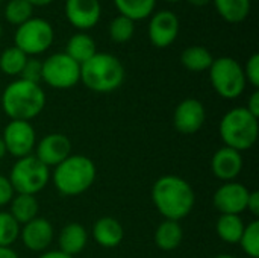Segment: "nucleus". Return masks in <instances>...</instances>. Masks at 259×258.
Returning a JSON list of instances; mask_svg holds the SVG:
<instances>
[{"label": "nucleus", "mask_w": 259, "mask_h": 258, "mask_svg": "<svg viewBox=\"0 0 259 258\" xmlns=\"http://www.w3.org/2000/svg\"><path fill=\"white\" fill-rule=\"evenodd\" d=\"M6 155V148H5V143H3V138L0 135V160Z\"/></svg>", "instance_id": "a19ab883"}, {"label": "nucleus", "mask_w": 259, "mask_h": 258, "mask_svg": "<svg viewBox=\"0 0 259 258\" xmlns=\"http://www.w3.org/2000/svg\"><path fill=\"white\" fill-rule=\"evenodd\" d=\"M0 3H2V0H0Z\"/></svg>", "instance_id": "a18cd8bd"}, {"label": "nucleus", "mask_w": 259, "mask_h": 258, "mask_svg": "<svg viewBox=\"0 0 259 258\" xmlns=\"http://www.w3.org/2000/svg\"><path fill=\"white\" fill-rule=\"evenodd\" d=\"M124 81L121 61L106 52H97L80 65V82L94 93L115 91Z\"/></svg>", "instance_id": "7ed1b4c3"}, {"label": "nucleus", "mask_w": 259, "mask_h": 258, "mask_svg": "<svg viewBox=\"0 0 259 258\" xmlns=\"http://www.w3.org/2000/svg\"><path fill=\"white\" fill-rule=\"evenodd\" d=\"M32 6H47L50 5L53 0H27Z\"/></svg>", "instance_id": "58836bf2"}, {"label": "nucleus", "mask_w": 259, "mask_h": 258, "mask_svg": "<svg viewBox=\"0 0 259 258\" xmlns=\"http://www.w3.org/2000/svg\"><path fill=\"white\" fill-rule=\"evenodd\" d=\"M246 210H247V211H250L255 217H258L259 216V192L258 190H250Z\"/></svg>", "instance_id": "f704fd0d"}, {"label": "nucleus", "mask_w": 259, "mask_h": 258, "mask_svg": "<svg viewBox=\"0 0 259 258\" xmlns=\"http://www.w3.org/2000/svg\"><path fill=\"white\" fill-rule=\"evenodd\" d=\"M65 17L79 30L94 27L102 17L99 0H65Z\"/></svg>", "instance_id": "2eb2a0df"}, {"label": "nucleus", "mask_w": 259, "mask_h": 258, "mask_svg": "<svg viewBox=\"0 0 259 258\" xmlns=\"http://www.w3.org/2000/svg\"><path fill=\"white\" fill-rule=\"evenodd\" d=\"M250 190L235 181H229L222 184L212 198L214 207L220 214H241L246 211L247 207V199H249Z\"/></svg>", "instance_id": "9b49d317"}, {"label": "nucleus", "mask_w": 259, "mask_h": 258, "mask_svg": "<svg viewBox=\"0 0 259 258\" xmlns=\"http://www.w3.org/2000/svg\"><path fill=\"white\" fill-rule=\"evenodd\" d=\"M15 192L9 182V179L3 175H0V207H5L11 202V199L14 198Z\"/></svg>", "instance_id": "72a5a7b5"}, {"label": "nucleus", "mask_w": 259, "mask_h": 258, "mask_svg": "<svg viewBox=\"0 0 259 258\" xmlns=\"http://www.w3.org/2000/svg\"><path fill=\"white\" fill-rule=\"evenodd\" d=\"M240 246L243 252L250 258H259V222L252 220L244 227L243 236L240 239Z\"/></svg>", "instance_id": "7c9ffc66"}, {"label": "nucleus", "mask_w": 259, "mask_h": 258, "mask_svg": "<svg viewBox=\"0 0 259 258\" xmlns=\"http://www.w3.org/2000/svg\"><path fill=\"white\" fill-rule=\"evenodd\" d=\"M152 201L165 220L179 222L187 217L196 204V195L188 181L175 175L158 178L152 187Z\"/></svg>", "instance_id": "f257e3e1"}, {"label": "nucleus", "mask_w": 259, "mask_h": 258, "mask_svg": "<svg viewBox=\"0 0 259 258\" xmlns=\"http://www.w3.org/2000/svg\"><path fill=\"white\" fill-rule=\"evenodd\" d=\"M41 75H42V62L36 58H27V61L20 73V79L29 81L33 84H39Z\"/></svg>", "instance_id": "2f4dec72"}, {"label": "nucleus", "mask_w": 259, "mask_h": 258, "mask_svg": "<svg viewBox=\"0 0 259 258\" xmlns=\"http://www.w3.org/2000/svg\"><path fill=\"white\" fill-rule=\"evenodd\" d=\"M205 119H206V113L203 103L194 97H188L184 99L176 106L173 114V125L181 134L191 135L202 129Z\"/></svg>", "instance_id": "4468645a"}, {"label": "nucleus", "mask_w": 259, "mask_h": 258, "mask_svg": "<svg viewBox=\"0 0 259 258\" xmlns=\"http://www.w3.org/2000/svg\"><path fill=\"white\" fill-rule=\"evenodd\" d=\"M41 81L56 90L73 88L80 81V65L65 52L53 53L42 61Z\"/></svg>", "instance_id": "1a4fd4ad"}, {"label": "nucleus", "mask_w": 259, "mask_h": 258, "mask_svg": "<svg viewBox=\"0 0 259 258\" xmlns=\"http://www.w3.org/2000/svg\"><path fill=\"white\" fill-rule=\"evenodd\" d=\"M97 169L85 155H70L53 170V184L62 196H79L96 181Z\"/></svg>", "instance_id": "20e7f679"}, {"label": "nucleus", "mask_w": 259, "mask_h": 258, "mask_svg": "<svg viewBox=\"0 0 259 258\" xmlns=\"http://www.w3.org/2000/svg\"><path fill=\"white\" fill-rule=\"evenodd\" d=\"M258 119L252 116L246 106L229 109L219 125V134L226 148L238 152L253 148L258 140Z\"/></svg>", "instance_id": "39448f33"}, {"label": "nucleus", "mask_w": 259, "mask_h": 258, "mask_svg": "<svg viewBox=\"0 0 259 258\" xmlns=\"http://www.w3.org/2000/svg\"><path fill=\"white\" fill-rule=\"evenodd\" d=\"M179 35V18L171 11H159L149 21V40L158 49H165Z\"/></svg>", "instance_id": "ddd939ff"}, {"label": "nucleus", "mask_w": 259, "mask_h": 258, "mask_svg": "<svg viewBox=\"0 0 259 258\" xmlns=\"http://www.w3.org/2000/svg\"><path fill=\"white\" fill-rule=\"evenodd\" d=\"M9 204V214L17 220L18 225H24L38 217L39 204L33 195H14Z\"/></svg>", "instance_id": "4be33fe9"}, {"label": "nucleus", "mask_w": 259, "mask_h": 258, "mask_svg": "<svg viewBox=\"0 0 259 258\" xmlns=\"http://www.w3.org/2000/svg\"><path fill=\"white\" fill-rule=\"evenodd\" d=\"M109 36L112 41L115 43H127L135 32V21H132L131 18L124 17V15H117L115 18L111 20L109 23Z\"/></svg>", "instance_id": "c85d7f7f"}, {"label": "nucleus", "mask_w": 259, "mask_h": 258, "mask_svg": "<svg viewBox=\"0 0 259 258\" xmlns=\"http://www.w3.org/2000/svg\"><path fill=\"white\" fill-rule=\"evenodd\" d=\"M114 5L120 15H124L132 21H140L150 17L156 0H114Z\"/></svg>", "instance_id": "a878e982"}, {"label": "nucleus", "mask_w": 259, "mask_h": 258, "mask_svg": "<svg viewBox=\"0 0 259 258\" xmlns=\"http://www.w3.org/2000/svg\"><path fill=\"white\" fill-rule=\"evenodd\" d=\"M46 106V93L39 84L24 79L11 82L2 94V108L11 120L30 122Z\"/></svg>", "instance_id": "f03ea898"}, {"label": "nucleus", "mask_w": 259, "mask_h": 258, "mask_svg": "<svg viewBox=\"0 0 259 258\" xmlns=\"http://www.w3.org/2000/svg\"><path fill=\"white\" fill-rule=\"evenodd\" d=\"M15 195H36L46 189L50 181V169L44 166L33 154L18 158L8 176Z\"/></svg>", "instance_id": "423d86ee"}, {"label": "nucleus", "mask_w": 259, "mask_h": 258, "mask_svg": "<svg viewBox=\"0 0 259 258\" xmlns=\"http://www.w3.org/2000/svg\"><path fill=\"white\" fill-rule=\"evenodd\" d=\"M93 239L94 242L106 249L117 248L124 239L123 225L111 216L100 217L93 225Z\"/></svg>", "instance_id": "a211bd4d"}, {"label": "nucleus", "mask_w": 259, "mask_h": 258, "mask_svg": "<svg viewBox=\"0 0 259 258\" xmlns=\"http://www.w3.org/2000/svg\"><path fill=\"white\" fill-rule=\"evenodd\" d=\"M33 155L49 169L56 167L71 155V143L64 134H47L35 144Z\"/></svg>", "instance_id": "f8f14e48"}, {"label": "nucleus", "mask_w": 259, "mask_h": 258, "mask_svg": "<svg viewBox=\"0 0 259 258\" xmlns=\"http://www.w3.org/2000/svg\"><path fill=\"white\" fill-rule=\"evenodd\" d=\"M20 239L26 249L32 252H44L53 242V227L46 217H35L23 225Z\"/></svg>", "instance_id": "dca6fc26"}, {"label": "nucleus", "mask_w": 259, "mask_h": 258, "mask_svg": "<svg viewBox=\"0 0 259 258\" xmlns=\"http://www.w3.org/2000/svg\"><path fill=\"white\" fill-rule=\"evenodd\" d=\"M209 81L215 93L229 100L240 97L247 84L241 64L231 56H222L212 61L209 67Z\"/></svg>", "instance_id": "0eeeda50"}, {"label": "nucleus", "mask_w": 259, "mask_h": 258, "mask_svg": "<svg viewBox=\"0 0 259 258\" xmlns=\"http://www.w3.org/2000/svg\"><path fill=\"white\" fill-rule=\"evenodd\" d=\"M214 258H237V257H234V255H231V254H219V255H215Z\"/></svg>", "instance_id": "79ce46f5"}, {"label": "nucleus", "mask_w": 259, "mask_h": 258, "mask_svg": "<svg viewBox=\"0 0 259 258\" xmlns=\"http://www.w3.org/2000/svg\"><path fill=\"white\" fill-rule=\"evenodd\" d=\"M246 109H247L252 116H255L256 119H259V91L258 90H255V91L250 94Z\"/></svg>", "instance_id": "c9c22d12"}, {"label": "nucleus", "mask_w": 259, "mask_h": 258, "mask_svg": "<svg viewBox=\"0 0 259 258\" xmlns=\"http://www.w3.org/2000/svg\"><path fill=\"white\" fill-rule=\"evenodd\" d=\"M214 56L206 47L202 46H190L181 53L182 65L190 71H206L209 70Z\"/></svg>", "instance_id": "393cba45"}, {"label": "nucleus", "mask_w": 259, "mask_h": 258, "mask_svg": "<svg viewBox=\"0 0 259 258\" xmlns=\"http://www.w3.org/2000/svg\"><path fill=\"white\" fill-rule=\"evenodd\" d=\"M2 138L6 148V154H11L17 160L32 155V152L35 151L36 134L30 122L11 120L5 126Z\"/></svg>", "instance_id": "9d476101"}, {"label": "nucleus", "mask_w": 259, "mask_h": 258, "mask_svg": "<svg viewBox=\"0 0 259 258\" xmlns=\"http://www.w3.org/2000/svg\"><path fill=\"white\" fill-rule=\"evenodd\" d=\"M219 15L228 23L244 21L252 8V0H212Z\"/></svg>", "instance_id": "5701e85b"}, {"label": "nucleus", "mask_w": 259, "mask_h": 258, "mask_svg": "<svg viewBox=\"0 0 259 258\" xmlns=\"http://www.w3.org/2000/svg\"><path fill=\"white\" fill-rule=\"evenodd\" d=\"M65 53L79 65H82L83 62H87L91 56H94L97 53L96 49V41L93 40V36H90L85 32H77L74 33L65 47Z\"/></svg>", "instance_id": "412c9836"}, {"label": "nucleus", "mask_w": 259, "mask_h": 258, "mask_svg": "<svg viewBox=\"0 0 259 258\" xmlns=\"http://www.w3.org/2000/svg\"><path fill=\"white\" fill-rule=\"evenodd\" d=\"M184 240V230L179 222L164 220L155 231V245L161 251H175Z\"/></svg>", "instance_id": "aec40b11"}, {"label": "nucleus", "mask_w": 259, "mask_h": 258, "mask_svg": "<svg viewBox=\"0 0 259 258\" xmlns=\"http://www.w3.org/2000/svg\"><path fill=\"white\" fill-rule=\"evenodd\" d=\"M244 227L246 225L238 214H220L215 224V233L220 237V240L234 245L240 242Z\"/></svg>", "instance_id": "b1692460"}, {"label": "nucleus", "mask_w": 259, "mask_h": 258, "mask_svg": "<svg viewBox=\"0 0 259 258\" xmlns=\"http://www.w3.org/2000/svg\"><path fill=\"white\" fill-rule=\"evenodd\" d=\"M0 258H18L12 248H0Z\"/></svg>", "instance_id": "4c0bfd02"}, {"label": "nucleus", "mask_w": 259, "mask_h": 258, "mask_svg": "<svg viewBox=\"0 0 259 258\" xmlns=\"http://www.w3.org/2000/svg\"><path fill=\"white\" fill-rule=\"evenodd\" d=\"M27 58L29 56L18 47H8L0 55V70L8 76H20Z\"/></svg>", "instance_id": "bb28decb"}, {"label": "nucleus", "mask_w": 259, "mask_h": 258, "mask_svg": "<svg viewBox=\"0 0 259 258\" xmlns=\"http://www.w3.org/2000/svg\"><path fill=\"white\" fill-rule=\"evenodd\" d=\"M39 258H73V257H70V255L64 254L62 251L56 249V251H47V252L41 254V257Z\"/></svg>", "instance_id": "e433bc0d"}, {"label": "nucleus", "mask_w": 259, "mask_h": 258, "mask_svg": "<svg viewBox=\"0 0 259 258\" xmlns=\"http://www.w3.org/2000/svg\"><path fill=\"white\" fill-rule=\"evenodd\" d=\"M87 243H88V231L83 225L76 222L65 225L58 237L59 251H62L70 257L80 254L85 249Z\"/></svg>", "instance_id": "6ab92c4d"}, {"label": "nucleus", "mask_w": 259, "mask_h": 258, "mask_svg": "<svg viewBox=\"0 0 259 258\" xmlns=\"http://www.w3.org/2000/svg\"><path fill=\"white\" fill-rule=\"evenodd\" d=\"M188 2H190L191 5H194V6H199V8H200V6H206L211 0H188Z\"/></svg>", "instance_id": "ea45409f"}, {"label": "nucleus", "mask_w": 259, "mask_h": 258, "mask_svg": "<svg viewBox=\"0 0 259 258\" xmlns=\"http://www.w3.org/2000/svg\"><path fill=\"white\" fill-rule=\"evenodd\" d=\"M0 38H2V24H0Z\"/></svg>", "instance_id": "c03bdc74"}, {"label": "nucleus", "mask_w": 259, "mask_h": 258, "mask_svg": "<svg viewBox=\"0 0 259 258\" xmlns=\"http://www.w3.org/2000/svg\"><path fill=\"white\" fill-rule=\"evenodd\" d=\"M33 6L27 0H9L5 6V18L9 24L21 26L32 18Z\"/></svg>", "instance_id": "cd10ccee"}, {"label": "nucleus", "mask_w": 259, "mask_h": 258, "mask_svg": "<svg viewBox=\"0 0 259 258\" xmlns=\"http://www.w3.org/2000/svg\"><path fill=\"white\" fill-rule=\"evenodd\" d=\"M53 26L44 18L32 17L17 27L14 35V46L27 56H35L49 50L53 44Z\"/></svg>", "instance_id": "6e6552de"}, {"label": "nucleus", "mask_w": 259, "mask_h": 258, "mask_svg": "<svg viewBox=\"0 0 259 258\" xmlns=\"http://www.w3.org/2000/svg\"><path fill=\"white\" fill-rule=\"evenodd\" d=\"M164 2H168V3H175V2H181V0H164Z\"/></svg>", "instance_id": "37998d69"}, {"label": "nucleus", "mask_w": 259, "mask_h": 258, "mask_svg": "<svg viewBox=\"0 0 259 258\" xmlns=\"http://www.w3.org/2000/svg\"><path fill=\"white\" fill-rule=\"evenodd\" d=\"M244 70V76H246V82H249L255 90H258L259 87V53H253L247 62L246 67H243Z\"/></svg>", "instance_id": "473e14b6"}, {"label": "nucleus", "mask_w": 259, "mask_h": 258, "mask_svg": "<svg viewBox=\"0 0 259 258\" xmlns=\"http://www.w3.org/2000/svg\"><path fill=\"white\" fill-rule=\"evenodd\" d=\"M211 170L223 182L234 181L243 170L241 152L231 148H220L211 158Z\"/></svg>", "instance_id": "f3484780"}, {"label": "nucleus", "mask_w": 259, "mask_h": 258, "mask_svg": "<svg viewBox=\"0 0 259 258\" xmlns=\"http://www.w3.org/2000/svg\"><path fill=\"white\" fill-rule=\"evenodd\" d=\"M20 230L9 211H0V248H11L20 239Z\"/></svg>", "instance_id": "c756f323"}]
</instances>
